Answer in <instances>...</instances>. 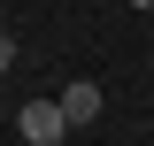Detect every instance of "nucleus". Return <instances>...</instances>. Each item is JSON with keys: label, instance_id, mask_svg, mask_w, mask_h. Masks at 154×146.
<instances>
[{"label": "nucleus", "instance_id": "nucleus-4", "mask_svg": "<svg viewBox=\"0 0 154 146\" xmlns=\"http://www.w3.org/2000/svg\"><path fill=\"white\" fill-rule=\"evenodd\" d=\"M131 8H154V0H131Z\"/></svg>", "mask_w": 154, "mask_h": 146}, {"label": "nucleus", "instance_id": "nucleus-2", "mask_svg": "<svg viewBox=\"0 0 154 146\" xmlns=\"http://www.w3.org/2000/svg\"><path fill=\"white\" fill-rule=\"evenodd\" d=\"M62 115H69V131H77V123H93V115H100V85H93V77H77V85L62 92Z\"/></svg>", "mask_w": 154, "mask_h": 146}, {"label": "nucleus", "instance_id": "nucleus-3", "mask_svg": "<svg viewBox=\"0 0 154 146\" xmlns=\"http://www.w3.org/2000/svg\"><path fill=\"white\" fill-rule=\"evenodd\" d=\"M8 69H16V38L0 31V77H8Z\"/></svg>", "mask_w": 154, "mask_h": 146}, {"label": "nucleus", "instance_id": "nucleus-1", "mask_svg": "<svg viewBox=\"0 0 154 146\" xmlns=\"http://www.w3.org/2000/svg\"><path fill=\"white\" fill-rule=\"evenodd\" d=\"M16 131H23V146H62L69 138V115H62V100H23Z\"/></svg>", "mask_w": 154, "mask_h": 146}]
</instances>
